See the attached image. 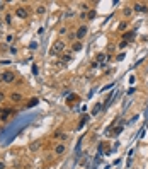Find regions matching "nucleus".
I'll list each match as a JSON object with an SVG mask.
<instances>
[{
	"instance_id": "nucleus-27",
	"label": "nucleus",
	"mask_w": 148,
	"mask_h": 169,
	"mask_svg": "<svg viewBox=\"0 0 148 169\" xmlns=\"http://www.w3.org/2000/svg\"><path fill=\"white\" fill-rule=\"evenodd\" d=\"M0 21H2V16H0Z\"/></svg>"
},
{
	"instance_id": "nucleus-10",
	"label": "nucleus",
	"mask_w": 148,
	"mask_h": 169,
	"mask_svg": "<svg viewBox=\"0 0 148 169\" xmlns=\"http://www.w3.org/2000/svg\"><path fill=\"white\" fill-rule=\"evenodd\" d=\"M10 114H12V109H4V111H2V114H0V120H2V121H5Z\"/></svg>"
},
{
	"instance_id": "nucleus-23",
	"label": "nucleus",
	"mask_w": 148,
	"mask_h": 169,
	"mask_svg": "<svg viewBox=\"0 0 148 169\" xmlns=\"http://www.w3.org/2000/svg\"><path fill=\"white\" fill-rule=\"evenodd\" d=\"M4 101H5V94L0 91V103H4Z\"/></svg>"
},
{
	"instance_id": "nucleus-16",
	"label": "nucleus",
	"mask_w": 148,
	"mask_h": 169,
	"mask_svg": "<svg viewBox=\"0 0 148 169\" xmlns=\"http://www.w3.org/2000/svg\"><path fill=\"white\" fill-rule=\"evenodd\" d=\"M70 60H72V55H61V62L63 63H68Z\"/></svg>"
},
{
	"instance_id": "nucleus-19",
	"label": "nucleus",
	"mask_w": 148,
	"mask_h": 169,
	"mask_svg": "<svg viewBox=\"0 0 148 169\" xmlns=\"http://www.w3.org/2000/svg\"><path fill=\"white\" fill-rule=\"evenodd\" d=\"M128 27V22H119V26H118V29L119 31H124Z\"/></svg>"
},
{
	"instance_id": "nucleus-24",
	"label": "nucleus",
	"mask_w": 148,
	"mask_h": 169,
	"mask_svg": "<svg viewBox=\"0 0 148 169\" xmlns=\"http://www.w3.org/2000/svg\"><path fill=\"white\" fill-rule=\"evenodd\" d=\"M4 7H5V2H0V10H4Z\"/></svg>"
},
{
	"instance_id": "nucleus-3",
	"label": "nucleus",
	"mask_w": 148,
	"mask_h": 169,
	"mask_svg": "<svg viewBox=\"0 0 148 169\" xmlns=\"http://www.w3.org/2000/svg\"><path fill=\"white\" fill-rule=\"evenodd\" d=\"M87 33H89V27L85 26V24H82L79 29L75 31V38H77V41H82V39L87 36Z\"/></svg>"
},
{
	"instance_id": "nucleus-9",
	"label": "nucleus",
	"mask_w": 148,
	"mask_h": 169,
	"mask_svg": "<svg viewBox=\"0 0 148 169\" xmlns=\"http://www.w3.org/2000/svg\"><path fill=\"white\" fill-rule=\"evenodd\" d=\"M82 48H83L82 41H75V43L72 44V51H73V53H77V51H80V50H82Z\"/></svg>"
},
{
	"instance_id": "nucleus-4",
	"label": "nucleus",
	"mask_w": 148,
	"mask_h": 169,
	"mask_svg": "<svg viewBox=\"0 0 148 169\" xmlns=\"http://www.w3.org/2000/svg\"><path fill=\"white\" fill-rule=\"evenodd\" d=\"M53 152H55L56 156H63V154L66 152V143H63V142L56 143V145H55V149H53Z\"/></svg>"
},
{
	"instance_id": "nucleus-14",
	"label": "nucleus",
	"mask_w": 148,
	"mask_h": 169,
	"mask_svg": "<svg viewBox=\"0 0 148 169\" xmlns=\"http://www.w3.org/2000/svg\"><path fill=\"white\" fill-rule=\"evenodd\" d=\"M56 139L61 140V142H65V140L68 139V133H65V132H60V133H56Z\"/></svg>"
},
{
	"instance_id": "nucleus-7",
	"label": "nucleus",
	"mask_w": 148,
	"mask_h": 169,
	"mask_svg": "<svg viewBox=\"0 0 148 169\" xmlns=\"http://www.w3.org/2000/svg\"><path fill=\"white\" fill-rule=\"evenodd\" d=\"M133 10H135V12H148V7H146V4H140V2H136V4L133 5Z\"/></svg>"
},
{
	"instance_id": "nucleus-22",
	"label": "nucleus",
	"mask_w": 148,
	"mask_h": 169,
	"mask_svg": "<svg viewBox=\"0 0 148 169\" xmlns=\"http://www.w3.org/2000/svg\"><path fill=\"white\" fill-rule=\"evenodd\" d=\"M0 169H7V164H5V160L0 159Z\"/></svg>"
},
{
	"instance_id": "nucleus-2",
	"label": "nucleus",
	"mask_w": 148,
	"mask_h": 169,
	"mask_svg": "<svg viewBox=\"0 0 148 169\" xmlns=\"http://www.w3.org/2000/svg\"><path fill=\"white\" fill-rule=\"evenodd\" d=\"M2 82H4V84L15 82V74H14L12 70H5L4 74H2Z\"/></svg>"
},
{
	"instance_id": "nucleus-13",
	"label": "nucleus",
	"mask_w": 148,
	"mask_h": 169,
	"mask_svg": "<svg viewBox=\"0 0 148 169\" xmlns=\"http://www.w3.org/2000/svg\"><path fill=\"white\" fill-rule=\"evenodd\" d=\"M131 14H133V7H124V9H123V16H124V17H130Z\"/></svg>"
},
{
	"instance_id": "nucleus-15",
	"label": "nucleus",
	"mask_w": 148,
	"mask_h": 169,
	"mask_svg": "<svg viewBox=\"0 0 148 169\" xmlns=\"http://www.w3.org/2000/svg\"><path fill=\"white\" fill-rule=\"evenodd\" d=\"M104 60H106V53H97L96 62H104Z\"/></svg>"
},
{
	"instance_id": "nucleus-5",
	"label": "nucleus",
	"mask_w": 148,
	"mask_h": 169,
	"mask_svg": "<svg viewBox=\"0 0 148 169\" xmlns=\"http://www.w3.org/2000/svg\"><path fill=\"white\" fill-rule=\"evenodd\" d=\"M15 16H17L19 19H27L29 17V10H27L26 7H17V9H15Z\"/></svg>"
},
{
	"instance_id": "nucleus-11",
	"label": "nucleus",
	"mask_w": 148,
	"mask_h": 169,
	"mask_svg": "<svg viewBox=\"0 0 148 169\" xmlns=\"http://www.w3.org/2000/svg\"><path fill=\"white\" fill-rule=\"evenodd\" d=\"M39 147H41L39 142H32V143L29 145V150H31V152H38V150H39Z\"/></svg>"
},
{
	"instance_id": "nucleus-25",
	"label": "nucleus",
	"mask_w": 148,
	"mask_h": 169,
	"mask_svg": "<svg viewBox=\"0 0 148 169\" xmlns=\"http://www.w3.org/2000/svg\"><path fill=\"white\" fill-rule=\"evenodd\" d=\"M0 82H2V74H0Z\"/></svg>"
},
{
	"instance_id": "nucleus-6",
	"label": "nucleus",
	"mask_w": 148,
	"mask_h": 169,
	"mask_svg": "<svg viewBox=\"0 0 148 169\" xmlns=\"http://www.w3.org/2000/svg\"><path fill=\"white\" fill-rule=\"evenodd\" d=\"M9 99L12 101V103H22V101H24V96L21 94V92H10L9 94Z\"/></svg>"
},
{
	"instance_id": "nucleus-8",
	"label": "nucleus",
	"mask_w": 148,
	"mask_h": 169,
	"mask_svg": "<svg viewBox=\"0 0 148 169\" xmlns=\"http://www.w3.org/2000/svg\"><path fill=\"white\" fill-rule=\"evenodd\" d=\"M135 31H128V33H124V34H123V39H124V41H131V39H135Z\"/></svg>"
},
{
	"instance_id": "nucleus-18",
	"label": "nucleus",
	"mask_w": 148,
	"mask_h": 169,
	"mask_svg": "<svg viewBox=\"0 0 148 169\" xmlns=\"http://www.w3.org/2000/svg\"><path fill=\"white\" fill-rule=\"evenodd\" d=\"M38 103H39V101L36 99V97H32V99L29 101V104H27V106H29V108H32V106H36V104H38Z\"/></svg>"
},
{
	"instance_id": "nucleus-20",
	"label": "nucleus",
	"mask_w": 148,
	"mask_h": 169,
	"mask_svg": "<svg viewBox=\"0 0 148 169\" xmlns=\"http://www.w3.org/2000/svg\"><path fill=\"white\" fill-rule=\"evenodd\" d=\"M96 17V10H89L87 12V19H94Z\"/></svg>"
},
{
	"instance_id": "nucleus-1",
	"label": "nucleus",
	"mask_w": 148,
	"mask_h": 169,
	"mask_svg": "<svg viewBox=\"0 0 148 169\" xmlns=\"http://www.w3.org/2000/svg\"><path fill=\"white\" fill-rule=\"evenodd\" d=\"M65 50H66V43L63 41V39H56V41L53 43L49 53H51L53 56H60V55H63V53H65Z\"/></svg>"
},
{
	"instance_id": "nucleus-26",
	"label": "nucleus",
	"mask_w": 148,
	"mask_h": 169,
	"mask_svg": "<svg viewBox=\"0 0 148 169\" xmlns=\"http://www.w3.org/2000/svg\"><path fill=\"white\" fill-rule=\"evenodd\" d=\"M0 27H2V21H0Z\"/></svg>"
},
{
	"instance_id": "nucleus-12",
	"label": "nucleus",
	"mask_w": 148,
	"mask_h": 169,
	"mask_svg": "<svg viewBox=\"0 0 148 169\" xmlns=\"http://www.w3.org/2000/svg\"><path fill=\"white\" fill-rule=\"evenodd\" d=\"M44 12H46V7H44L43 4H41V5H38V7H36V14H38V16H43Z\"/></svg>"
},
{
	"instance_id": "nucleus-17",
	"label": "nucleus",
	"mask_w": 148,
	"mask_h": 169,
	"mask_svg": "<svg viewBox=\"0 0 148 169\" xmlns=\"http://www.w3.org/2000/svg\"><path fill=\"white\" fill-rule=\"evenodd\" d=\"M5 24H12V14H5Z\"/></svg>"
},
{
	"instance_id": "nucleus-21",
	"label": "nucleus",
	"mask_w": 148,
	"mask_h": 169,
	"mask_svg": "<svg viewBox=\"0 0 148 169\" xmlns=\"http://www.w3.org/2000/svg\"><path fill=\"white\" fill-rule=\"evenodd\" d=\"M80 9H82V10H89V4H87V2H82V4H80Z\"/></svg>"
}]
</instances>
